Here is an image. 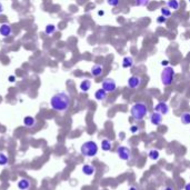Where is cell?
Instances as JSON below:
<instances>
[{
	"instance_id": "27",
	"label": "cell",
	"mask_w": 190,
	"mask_h": 190,
	"mask_svg": "<svg viewBox=\"0 0 190 190\" xmlns=\"http://www.w3.org/2000/svg\"><path fill=\"white\" fill-rule=\"evenodd\" d=\"M166 21H167V18H166V17L162 16V15H161V16H159L158 18H157V22H158V24H160V25L165 24Z\"/></svg>"
},
{
	"instance_id": "2",
	"label": "cell",
	"mask_w": 190,
	"mask_h": 190,
	"mask_svg": "<svg viewBox=\"0 0 190 190\" xmlns=\"http://www.w3.org/2000/svg\"><path fill=\"white\" fill-rule=\"evenodd\" d=\"M130 114L136 120H142L148 114V107L145 102H136L130 108Z\"/></svg>"
},
{
	"instance_id": "1",
	"label": "cell",
	"mask_w": 190,
	"mask_h": 190,
	"mask_svg": "<svg viewBox=\"0 0 190 190\" xmlns=\"http://www.w3.org/2000/svg\"><path fill=\"white\" fill-rule=\"evenodd\" d=\"M50 106L53 110L58 112H65L70 106V97L66 91L57 93L50 98Z\"/></svg>"
},
{
	"instance_id": "11",
	"label": "cell",
	"mask_w": 190,
	"mask_h": 190,
	"mask_svg": "<svg viewBox=\"0 0 190 190\" xmlns=\"http://www.w3.org/2000/svg\"><path fill=\"white\" fill-rule=\"evenodd\" d=\"M31 187V182L29 179H26V178H21L18 181V188L20 190H28Z\"/></svg>"
},
{
	"instance_id": "32",
	"label": "cell",
	"mask_w": 190,
	"mask_h": 190,
	"mask_svg": "<svg viewBox=\"0 0 190 190\" xmlns=\"http://www.w3.org/2000/svg\"><path fill=\"white\" fill-rule=\"evenodd\" d=\"M9 81H10V82H15V76H10V77H9Z\"/></svg>"
},
{
	"instance_id": "35",
	"label": "cell",
	"mask_w": 190,
	"mask_h": 190,
	"mask_svg": "<svg viewBox=\"0 0 190 190\" xmlns=\"http://www.w3.org/2000/svg\"><path fill=\"white\" fill-rule=\"evenodd\" d=\"M128 190H138V189H137V188H136V187H133V186H132V187H130Z\"/></svg>"
},
{
	"instance_id": "16",
	"label": "cell",
	"mask_w": 190,
	"mask_h": 190,
	"mask_svg": "<svg viewBox=\"0 0 190 190\" xmlns=\"http://www.w3.org/2000/svg\"><path fill=\"white\" fill-rule=\"evenodd\" d=\"M80 90H81L82 93H87V91H89L90 88H91V81L88 79H84L82 80L81 82H80V86H79Z\"/></svg>"
},
{
	"instance_id": "5",
	"label": "cell",
	"mask_w": 190,
	"mask_h": 190,
	"mask_svg": "<svg viewBox=\"0 0 190 190\" xmlns=\"http://www.w3.org/2000/svg\"><path fill=\"white\" fill-rule=\"evenodd\" d=\"M117 155H118L119 158L124 161L130 160V158H131V150L128 147H126V146H119L117 148Z\"/></svg>"
},
{
	"instance_id": "33",
	"label": "cell",
	"mask_w": 190,
	"mask_h": 190,
	"mask_svg": "<svg viewBox=\"0 0 190 190\" xmlns=\"http://www.w3.org/2000/svg\"><path fill=\"white\" fill-rule=\"evenodd\" d=\"M3 12V6H2V3L0 2V15Z\"/></svg>"
},
{
	"instance_id": "13",
	"label": "cell",
	"mask_w": 190,
	"mask_h": 190,
	"mask_svg": "<svg viewBox=\"0 0 190 190\" xmlns=\"http://www.w3.org/2000/svg\"><path fill=\"white\" fill-rule=\"evenodd\" d=\"M133 63H135V61H133V58H132L131 56H126V57L122 59V67H124V69L131 68V67L133 66Z\"/></svg>"
},
{
	"instance_id": "4",
	"label": "cell",
	"mask_w": 190,
	"mask_h": 190,
	"mask_svg": "<svg viewBox=\"0 0 190 190\" xmlns=\"http://www.w3.org/2000/svg\"><path fill=\"white\" fill-rule=\"evenodd\" d=\"M160 79L164 86H170L174 79V69L172 67H165L160 75Z\"/></svg>"
},
{
	"instance_id": "22",
	"label": "cell",
	"mask_w": 190,
	"mask_h": 190,
	"mask_svg": "<svg viewBox=\"0 0 190 190\" xmlns=\"http://www.w3.org/2000/svg\"><path fill=\"white\" fill-rule=\"evenodd\" d=\"M8 161H9L8 156L3 152H0V166H6V165L8 164Z\"/></svg>"
},
{
	"instance_id": "9",
	"label": "cell",
	"mask_w": 190,
	"mask_h": 190,
	"mask_svg": "<svg viewBox=\"0 0 190 190\" xmlns=\"http://www.w3.org/2000/svg\"><path fill=\"white\" fill-rule=\"evenodd\" d=\"M150 122L153 126H159V124L162 122V115L157 112V111H153L152 114L150 115V118H149Z\"/></svg>"
},
{
	"instance_id": "15",
	"label": "cell",
	"mask_w": 190,
	"mask_h": 190,
	"mask_svg": "<svg viewBox=\"0 0 190 190\" xmlns=\"http://www.w3.org/2000/svg\"><path fill=\"white\" fill-rule=\"evenodd\" d=\"M107 91L106 90H103L102 88H100V89H98L97 91L95 93V98H96V100L98 101H102L105 100L106 98H107Z\"/></svg>"
},
{
	"instance_id": "12",
	"label": "cell",
	"mask_w": 190,
	"mask_h": 190,
	"mask_svg": "<svg viewBox=\"0 0 190 190\" xmlns=\"http://www.w3.org/2000/svg\"><path fill=\"white\" fill-rule=\"evenodd\" d=\"M82 174H84L86 176H93L96 172V168L91 165H84L81 168Z\"/></svg>"
},
{
	"instance_id": "14",
	"label": "cell",
	"mask_w": 190,
	"mask_h": 190,
	"mask_svg": "<svg viewBox=\"0 0 190 190\" xmlns=\"http://www.w3.org/2000/svg\"><path fill=\"white\" fill-rule=\"evenodd\" d=\"M90 72H91V75H93V77H99L102 75L103 67L101 66V65H93L91 70H90Z\"/></svg>"
},
{
	"instance_id": "24",
	"label": "cell",
	"mask_w": 190,
	"mask_h": 190,
	"mask_svg": "<svg viewBox=\"0 0 190 190\" xmlns=\"http://www.w3.org/2000/svg\"><path fill=\"white\" fill-rule=\"evenodd\" d=\"M160 11H161V15L164 17H166V18H169V17L171 16V11H170V9L168 7H162L160 9Z\"/></svg>"
},
{
	"instance_id": "17",
	"label": "cell",
	"mask_w": 190,
	"mask_h": 190,
	"mask_svg": "<svg viewBox=\"0 0 190 190\" xmlns=\"http://www.w3.org/2000/svg\"><path fill=\"white\" fill-rule=\"evenodd\" d=\"M24 124L26 127H28V128H31V127H34V124H36V119L34 118V117L31 116H27L24 118Z\"/></svg>"
},
{
	"instance_id": "28",
	"label": "cell",
	"mask_w": 190,
	"mask_h": 190,
	"mask_svg": "<svg viewBox=\"0 0 190 190\" xmlns=\"http://www.w3.org/2000/svg\"><path fill=\"white\" fill-rule=\"evenodd\" d=\"M138 131H139V127L137 124H133V126L130 127V132L131 133H137Z\"/></svg>"
},
{
	"instance_id": "29",
	"label": "cell",
	"mask_w": 190,
	"mask_h": 190,
	"mask_svg": "<svg viewBox=\"0 0 190 190\" xmlns=\"http://www.w3.org/2000/svg\"><path fill=\"white\" fill-rule=\"evenodd\" d=\"M168 65H169V61H168V60H162V61H161V66L167 67Z\"/></svg>"
},
{
	"instance_id": "34",
	"label": "cell",
	"mask_w": 190,
	"mask_h": 190,
	"mask_svg": "<svg viewBox=\"0 0 190 190\" xmlns=\"http://www.w3.org/2000/svg\"><path fill=\"white\" fill-rule=\"evenodd\" d=\"M185 190H190V182H188L187 185L185 186Z\"/></svg>"
},
{
	"instance_id": "3",
	"label": "cell",
	"mask_w": 190,
	"mask_h": 190,
	"mask_svg": "<svg viewBox=\"0 0 190 190\" xmlns=\"http://www.w3.org/2000/svg\"><path fill=\"white\" fill-rule=\"evenodd\" d=\"M80 152L84 155V157H88V158H93L98 153V145L96 141L93 140H89V141H86L81 145L80 147Z\"/></svg>"
},
{
	"instance_id": "23",
	"label": "cell",
	"mask_w": 190,
	"mask_h": 190,
	"mask_svg": "<svg viewBox=\"0 0 190 190\" xmlns=\"http://www.w3.org/2000/svg\"><path fill=\"white\" fill-rule=\"evenodd\" d=\"M55 31H56V26H55V25L49 24V25H47V26H46L45 32L47 34H55Z\"/></svg>"
},
{
	"instance_id": "25",
	"label": "cell",
	"mask_w": 190,
	"mask_h": 190,
	"mask_svg": "<svg viewBox=\"0 0 190 190\" xmlns=\"http://www.w3.org/2000/svg\"><path fill=\"white\" fill-rule=\"evenodd\" d=\"M133 3L138 7H143L149 3V0H133Z\"/></svg>"
},
{
	"instance_id": "36",
	"label": "cell",
	"mask_w": 190,
	"mask_h": 190,
	"mask_svg": "<svg viewBox=\"0 0 190 190\" xmlns=\"http://www.w3.org/2000/svg\"><path fill=\"white\" fill-rule=\"evenodd\" d=\"M189 2H190V0H189Z\"/></svg>"
},
{
	"instance_id": "10",
	"label": "cell",
	"mask_w": 190,
	"mask_h": 190,
	"mask_svg": "<svg viewBox=\"0 0 190 190\" xmlns=\"http://www.w3.org/2000/svg\"><path fill=\"white\" fill-rule=\"evenodd\" d=\"M0 34L2 37H9L12 34V27L9 24H2L0 26Z\"/></svg>"
},
{
	"instance_id": "30",
	"label": "cell",
	"mask_w": 190,
	"mask_h": 190,
	"mask_svg": "<svg viewBox=\"0 0 190 190\" xmlns=\"http://www.w3.org/2000/svg\"><path fill=\"white\" fill-rule=\"evenodd\" d=\"M162 190H174V189L172 187H170V186H167V187H165Z\"/></svg>"
},
{
	"instance_id": "26",
	"label": "cell",
	"mask_w": 190,
	"mask_h": 190,
	"mask_svg": "<svg viewBox=\"0 0 190 190\" xmlns=\"http://www.w3.org/2000/svg\"><path fill=\"white\" fill-rule=\"evenodd\" d=\"M107 3L111 7H116L119 5V0H107Z\"/></svg>"
},
{
	"instance_id": "18",
	"label": "cell",
	"mask_w": 190,
	"mask_h": 190,
	"mask_svg": "<svg viewBox=\"0 0 190 190\" xmlns=\"http://www.w3.org/2000/svg\"><path fill=\"white\" fill-rule=\"evenodd\" d=\"M111 148H112V143H111L110 140L108 139H103L101 141V149L103 151H110Z\"/></svg>"
},
{
	"instance_id": "19",
	"label": "cell",
	"mask_w": 190,
	"mask_h": 190,
	"mask_svg": "<svg viewBox=\"0 0 190 190\" xmlns=\"http://www.w3.org/2000/svg\"><path fill=\"white\" fill-rule=\"evenodd\" d=\"M148 157H149L151 160L156 161V160H158L159 157H160V153H159V151L157 150V149H150L149 152H148Z\"/></svg>"
},
{
	"instance_id": "21",
	"label": "cell",
	"mask_w": 190,
	"mask_h": 190,
	"mask_svg": "<svg viewBox=\"0 0 190 190\" xmlns=\"http://www.w3.org/2000/svg\"><path fill=\"white\" fill-rule=\"evenodd\" d=\"M167 7L169 9H172V10H177L179 8V1L178 0H168Z\"/></svg>"
},
{
	"instance_id": "7",
	"label": "cell",
	"mask_w": 190,
	"mask_h": 190,
	"mask_svg": "<svg viewBox=\"0 0 190 190\" xmlns=\"http://www.w3.org/2000/svg\"><path fill=\"white\" fill-rule=\"evenodd\" d=\"M142 82V79L138 76H131L128 79V87L131 88V89H137L140 87V84Z\"/></svg>"
},
{
	"instance_id": "31",
	"label": "cell",
	"mask_w": 190,
	"mask_h": 190,
	"mask_svg": "<svg viewBox=\"0 0 190 190\" xmlns=\"http://www.w3.org/2000/svg\"><path fill=\"white\" fill-rule=\"evenodd\" d=\"M103 15H105V11H103V10L98 11V16H103Z\"/></svg>"
},
{
	"instance_id": "6",
	"label": "cell",
	"mask_w": 190,
	"mask_h": 190,
	"mask_svg": "<svg viewBox=\"0 0 190 190\" xmlns=\"http://www.w3.org/2000/svg\"><path fill=\"white\" fill-rule=\"evenodd\" d=\"M103 90H106L107 93H114L117 89V84L112 78H106L102 81V86H101Z\"/></svg>"
},
{
	"instance_id": "8",
	"label": "cell",
	"mask_w": 190,
	"mask_h": 190,
	"mask_svg": "<svg viewBox=\"0 0 190 190\" xmlns=\"http://www.w3.org/2000/svg\"><path fill=\"white\" fill-rule=\"evenodd\" d=\"M155 111L165 116V115H167L169 112V106L166 102H164V101H160V102H158L155 106Z\"/></svg>"
},
{
	"instance_id": "20",
	"label": "cell",
	"mask_w": 190,
	"mask_h": 190,
	"mask_svg": "<svg viewBox=\"0 0 190 190\" xmlns=\"http://www.w3.org/2000/svg\"><path fill=\"white\" fill-rule=\"evenodd\" d=\"M180 120H181V124L187 126V124H190V112H183L180 116Z\"/></svg>"
}]
</instances>
